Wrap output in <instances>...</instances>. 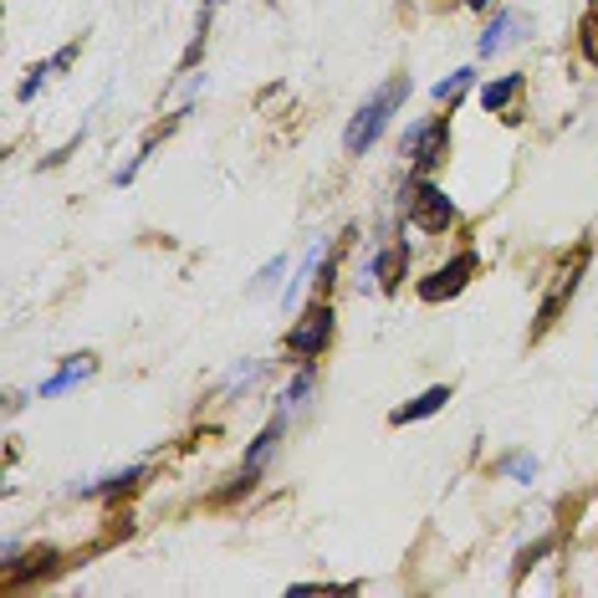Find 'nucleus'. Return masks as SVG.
Here are the masks:
<instances>
[{
    "instance_id": "24",
    "label": "nucleus",
    "mask_w": 598,
    "mask_h": 598,
    "mask_svg": "<svg viewBox=\"0 0 598 598\" xmlns=\"http://www.w3.org/2000/svg\"><path fill=\"white\" fill-rule=\"evenodd\" d=\"M465 5H471V11H486V5H492V0H465Z\"/></svg>"
},
{
    "instance_id": "19",
    "label": "nucleus",
    "mask_w": 598,
    "mask_h": 598,
    "mask_svg": "<svg viewBox=\"0 0 598 598\" xmlns=\"http://www.w3.org/2000/svg\"><path fill=\"white\" fill-rule=\"evenodd\" d=\"M307 394H313V369H302L292 384H286V394H282V409H302L307 404Z\"/></svg>"
},
{
    "instance_id": "1",
    "label": "nucleus",
    "mask_w": 598,
    "mask_h": 598,
    "mask_svg": "<svg viewBox=\"0 0 598 598\" xmlns=\"http://www.w3.org/2000/svg\"><path fill=\"white\" fill-rule=\"evenodd\" d=\"M404 98H409V77H390V82H384V88H379L374 98H369V103H363L359 113L348 119L343 149H348V154H369V149H374L379 134L390 128V119L399 113Z\"/></svg>"
},
{
    "instance_id": "4",
    "label": "nucleus",
    "mask_w": 598,
    "mask_h": 598,
    "mask_svg": "<svg viewBox=\"0 0 598 598\" xmlns=\"http://www.w3.org/2000/svg\"><path fill=\"white\" fill-rule=\"evenodd\" d=\"M450 149V119L445 113H435V119H415L409 128H404L399 138V159H409V165H440Z\"/></svg>"
},
{
    "instance_id": "9",
    "label": "nucleus",
    "mask_w": 598,
    "mask_h": 598,
    "mask_svg": "<svg viewBox=\"0 0 598 598\" xmlns=\"http://www.w3.org/2000/svg\"><path fill=\"white\" fill-rule=\"evenodd\" d=\"M522 88H527L522 72L496 77V82H486V88H481V108H486V113H507V119L517 123V119H522V113H517V103H522Z\"/></svg>"
},
{
    "instance_id": "8",
    "label": "nucleus",
    "mask_w": 598,
    "mask_h": 598,
    "mask_svg": "<svg viewBox=\"0 0 598 598\" xmlns=\"http://www.w3.org/2000/svg\"><path fill=\"white\" fill-rule=\"evenodd\" d=\"M527 21L522 11H501V15H492V26L481 31V42H476V52L481 57H496V52H507V46H517V42H527Z\"/></svg>"
},
{
    "instance_id": "21",
    "label": "nucleus",
    "mask_w": 598,
    "mask_h": 598,
    "mask_svg": "<svg viewBox=\"0 0 598 598\" xmlns=\"http://www.w3.org/2000/svg\"><path fill=\"white\" fill-rule=\"evenodd\" d=\"M77 52H82V46H77V42H67V46H61L57 57L46 61V67H52V77H61V72H67V67H72V61H77Z\"/></svg>"
},
{
    "instance_id": "17",
    "label": "nucleus",
    "mask_w": 598,
    "mask_h": 598,
    "mask_svg": "<svg viewBox=\"0 0 598 598\" xmlns=\"http://www.w3.org/2000/svg\"><path fill=\"white\" fill-rule=\"evenodd\" d=\"M501 476H511V481H532V476H538V455H527V450L507 455V461H501Z\"/></svg>"
},
{
    "instance_id": "7",
    "label": "nucleus",
    "mask_w": 598,
    "mask_h": 598,
    "mask_svg": "<svg viewBox=\"0 0 598 598\" xmlns=\"http://www.w3.org/2000/svg\"><path fill=\"white\" fill-rule=\"evenodd\" d=\"M476 251H461V256H450L445 267L440 271H430V277H425V282H419V302H450L455 297V292H461L465 282H471V277H476Z\"/></svg>"
},
{
    "instance_id": "6",
    "label": "nucleus",
    "mask_w": 598,
    "mask_h": 598,
    "mask_svg": "<svg viewBox=\"0 0 598 598\" xmlns=\"http://www.w3.org/2000/svg\"><path fill=\"white\" fill-rule=\"evenodd\" d=\"M282 430H286V419L277 415V419H271V425H267V430L256 435V445L246 450V461H240V471H236V476H230V492H225V496L251 492L256 481H261V471H267V461H271V455H277V440H282Z\"/></svg>"
},
{
    "instance_id": "23",
    "label": "nucleus",
    "mask_w": 598,
    "mask_h": 598,
    "mask_svg": "<svg viewBox=\"0 0 598 598\" xmlns=\"http://www.w3.org/2000/svg\"><path fill=\"white\" fill-rule=\"evenodd\" d=\"M251 374H261V363H240V369H236V374H230V379H225V390H240V384H246V379H251Z\"/></svg>"
},
{
    "instance_id": "13",
    "label": "nucleus",
    "mask_w": 598,
    "mask_h": 598,
    "mask_svg": "<svg viewBox=\"0 0 598 598\" xmlns=\"http://www.w3.org/2000/svg\"><path fill=\"white\" fill-rule=\"evenodd\" d=\"M180 119H184V113H174V119H165V123H159V128H154V134L144 138V144H138V154H134V159H128V165H123L119 174H113V184H128V180H134L138 169H144V159H149V154L159 149V144H165V138L174 134V128H180Z\"/></svg>"
},
{
    "instance_id": "10",
    "label": "nucleus",
    "mask_w": 598,
    "mask_h": 598,
    "mask_svg": "<svg viewBox=\"0 0 598 598\" xmlns=\"http://www.w3.org/2000/svg\"><path fill=\"white\" fill-rule=\"evenodd\" d=\"M409 256H415V240H409V236L394 240L390 251L374 256V267H369V271H374L379 282H384V292H394V286L404 282V271H409Z\"/></svg>"
},
{
    "instance_id": "16",
    "label": "nucleus",
    "mask_w": 598,
    "mask_h": 598,
    "mask_svg": "<svg viewBox=\"0 0 598 598\" xmlns=\"http://www.w3.org/2000/svg\"><path fill=\"white\" fill-rule=\"evenodd\" d=\"M323 256H328V240H313V246H307V256L297 261V277H292V286H286V302H297V286L313 277V267L323 261Z\"/></svg>"
},
{
    "instance_id": "20",
    "label": "nucleus",
    "mask_w": 598,
    "mask_h": 598,
    "mask_svg": "<svg viewBox=\"0 0 598 598\" xmlns=\"http://www.w3.org/2000/svg\"><path fill=\"white\" fill-rule=\"evenodd\" d=\"M46 77H52V67H46V61H36V67H31V72H26V82H21V103H31V98L42 92V82H46Z\"/></svg>"
},
{
    "instance_id": "22",
    "label": "nucleus",
    "mask_w": 598,
    "mask_h": 598,
    "mask_svg": "<svg viewBox=\"0 0 598 598\" xmlns=\"http://www.w3.org/2000/svg\"><path fill=\"white\" fill-rule=\"evenodd\" d=\"M282 271H286V261H282V256H277V261H271V267L261 271V277H256V292H271V286L282 282Z\"/></svg>"
},
{
    "instance_id": "14",
    "label": "nucleus",
    "mask_w": 598,
    "mask_h": 598,
    "mask_svg": "<svg viewBox=\"0 0 598 598\" xmlns=\"http://www.w3.org/2000/svg\"><path fill=\"white\" fill-rule=\"evenodd\" d=\"M471 82H476V67L450 72L445 82H435V103H455V98H465V92H471Z\"/></svg>"
},
{
    "instance_id": "5",
    "label": "nucleus",
    "mask_w": 598,
    "mask_h": 598,
    "mask_svg": "<svg viewBox=\"0 0 598 598\" xmlns=\"http://www.w3.org/2000/svg\"><path fill=\"white\" fill-rule=\"evenodd\" d=\"M584 267H588V251H584V246H578V251H568V261L553 271V286H548V297H542L532 332H548L557 317H563V307L573 302V286H578V277H584Z\"/></svg>"
},
{
    "instance_id": "12",
    "label": "nucleus",
    "mask_w": 598,
    "mask_h": 598,
    "mask_svg": "<svg viewBox=\"0 0 598 598\" xmlns=\"http://www.w3.org/2000/svg\"><path fill=\"white\" fill-rule=\"evenodd\" d=\"M92 369H98V359H88V353H77V359H67V363L57 369V374H52V379L42 384V399H61V394L77 390V384H82V379H88Z\"/></svg>"
},
{
    "instance_id": "18",
    "label": "nucleus",
    "mask_w": 598,
    "mask_h": 598,
    "mask_svg": "<svg viewBox=\"0 0 598 598\" xmlns=\"http://www.w3.org/2000/svg\"><path fill=\"white\" fill-rule=\"evenodd\" d=\"M578 46H584L588 67L598 72V11H588V15H584V26H578Z\"/></svg>"
},
{
    "instance_id": "3",
    "label": "nucleus",
    "mask_w": 598,
    "mask_h": 598,
    "mask_svg": "<svg viewBox=\"0 0 598 598\" xmlns=\"http://www.w3.org/2000/svg\"><path fill=\"white\" fill-rule=\"evenodd\" d=\"M404 205H409V221H415L425 236H440V230H450V225L461 221L455 200L440 195V184H430V180L409 184V190H404Z\"/></svg>"
},
{
    "instance_id": "2",
    "label": "nucleus",
    "mask_w": 598,
    "mask_h": 598,
    "mask_svg": "<svg viewBox=\"0 0 598 598\" xmlns=\"http://www.w3.org/2000/svg\"><path fill=\"white\" fill-rule=\"evenodd\" d=\"M332 328H338V317H332V307H328V297H317L307 313L292 323V332H286V348L297 353V359H323L332 348Z\"/></svg>"
},
{
    "instance_id": "11",
    "label": "nucleus",
    "mask_w": 598,
    "mask_h": 598,
    "mask_svg": "<svg viewBox=\"0 0 598 598\" xmlns=\"http://www.w3.org/2000/svg\"><path fill=\"white\" fill-rule=\"evenodd\" d=\"M445 404H450V384H430L425 394H415L409 404H399V409L390 415V425H415V419H430V415H440Z\"/></svg>"
},
{
    "instance_id": "15",
    "label": "nucleus",
    "mask_w": 598,
    "mask_h": 598,
    "mask_svg": "<svg viewBox=\"0 0 598 598\" xmlns=\"http://www.w3.org/2000/svg\"><path fill=\"white\" fill-rule=\"evenodd\" d=\"M144 476H149L144 465H134V471H119V476H113V486H98V496H103V501H123L128 492H138V481H144Z\"/></svg>"
}]
</instances>
